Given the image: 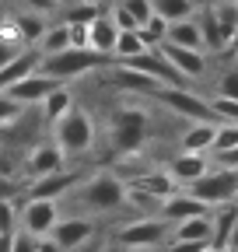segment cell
Here are the masks:
<instances>
[{
  "instance_id": "obj_14",
  "label": "cell",
  "mask_w": 238,
  "mask_h": 252,
  "mask_svg": "<svg viewBox=\"0 0 238 252\" xmlns=\"http://www.w3.org/2000/svg\"><path fill=\"white\" fill-rule=\"evenodd\" d=\"M126 189H137V193L147 196V200H165V196L175 193V182H172L168 172H144V175L130 179Z\"/></svg>"
},
{
  "instance_id": "obj_43",
  "label": "cell",
  "mask_w": 238,
  "mask_h": 252,
  "mask_svg": "<svg viewBox=\"0 0 238 252\" xmlns=\"http://www.w3.org/2000/svg\"><path fill=\"white\" fill-rule=\"evenodd\" d=\"M14 53H18V46H11V42H4V39H0V67H4V63H7Z\"/></svg>"
},
{
  "instance_id": "obj_22",
  "label": "cell",
  "mask_w": 238,
  "mask_h": 252,
  "mask_svg": "<svg viewBox=\"0 0 238 252\" xmlns=\"http://www.w3.org/2000/svg\"><path fill=\"white\" fill-rule=\"evenodd\" d=\"M175 238H186V242H210V217L200 214V217H186L175 224Z\"/></svg>"
},
{
  "instance_id": "obj_1",
  "label": "cell",
  "mask_w": 238,
  "mask_h": 252,
  "mask_svg": "<svg viewBox=\"0 0 238 252\" xmlns=\"http://www.w3.org/2000/svg\"><path fill=\"white\" fill-rule=\"evenodd\" d=\"M112 56L109 53H95L88 46H67L60 53H49V56H39V70L42 74H53L60 81L67 77H81L88 70H98V67H109Z\"/></svg>"
},
{
  "instance_id": "obj_36",
  "label": "cell",
  "mask_w": 238,
  "mask_h": 252,
  "mask_svg": "<svg viewBox=\"0 0 238 252\" xmlns=\"http://www.w3.org/2000/svg\"><path fill=\"white\" fill-rule=\"evenodd\" d=\"M67 25V35H70V46H88V25L81 21H63ZM91 49V46H88Z\"/></svg>"
},
{
  "instance_id": "obj_24",
  "label": "cell",
  "mask_w": 238,
  "mask_h": 252,
  "mask_svg": "<svg viewBox=\"0 0 238 252\" xmlns=\"http://www.w3.org/2000/svg\"><path fill=\"white\" fill-rule=\"evenodd\" d=\"M151 7H154L158 18H165V21H178V18H189L196 4H193V0H151Z\"/></svg>"
},
{
  "instance_id": "obj_5",
  "label": "cell",
  "mask_w": 238,
  "mask_h": 252,
  "mask_svg": "<svg viewBox=\"0 0 238 252\" xmlns=\"http://www.w3.org/2000/svg\"><path fill=\"white\" fill-rule=\"evenodd\" d=\"M126 200V182L119 175H95L91 182H84L81 189V203L95 214H105V210H116L119 203Z\"/></svg>"
},
{
  "instance_id": "obj_44",
  "label": "cell",
  "mask_w": 238,
  "mask_h": 252,
  "mask_svg": "<svg viewBox=\"0 0 238 252\" xmlns=\"http://www.w3.org/2000/svg\"><path fill=\"white\" fill-rule=\"evenodd\" d=\"M88 4H95V7H105V4H109V0H88Z\"/></svg>"
},
{
  "instance_id": "obj_8",
  "label": "cell",
  "mask_w": 238,
  "mask_h": 252,
  "mask_svg": "<svg viewBox=\"0 0 238 252\" xmlns=\"http://www.w3.org/2000/svg\"><path fill=\"white\" fill-rule=\"evenodd\" d=\"M63 81L60 77H53V74H42V70H32L28 77H21V81H14L11 88H4L14 102H21V105H39L46 94L53 91V88H60Z\"/></svg>"
},
{
  "instance_id": "obj_18",
  "label": "cell",
  "mask_w": 238,
  "mask_h": 252,
  "mask_svg": "<svg viewBox=\"0 0 238 252\" xmlns=\"http://www.w3.org/2000/svg\"><path fill=\"white\" fill-rule=\"evenodd\" d=\"M32 70H39V56L35 53H25V49H18L4 67H0V91L4 88H11L14 81H21V77H28Z\"/></svg>"
},
{
  "instance_id": "obj_13",
  "label": "cell",
  "mask_w": 238,
  "mask_h": 252,
  "mask_svg": "<svg viewBox=\"0 0 238 252\" xmlns=\"http://www.w3.org/2000/svg\"><path fill=\"white\" fill-rule=\"evenodd\" d=\"M207 168H214L210 161H207V154H200V151H182L178 158H172L168 161V175H172V182L175 186H189V182H196Z\"/></svg>"
},
{
  "instance_id": "obj_26",
  "label": "cell",
  "mask_w": 238,
  "mask_h": 252,
  "mask_svg": "<svg viewBox=\"0 0 238 252\" xmlns=\"http://www.w3.org/2000/svg\"><path fill=\"white\" fill-rule=\"evenodd\" d=\"M238 144V123H221L214 126V140H210V154H224Z\"/></svg>"
},
{
  "instance_id": "obj_6",
  "label": "cell",
  "mask_w": 238,
  "mask_h": 252,
  "mask_svg": "<svg viewBox=\"0 0 238 252\" xmlns=\"http://www.w3.org/2000/svg\"><path fill=\"white\" fill-rule=\"evenodd\" d=\"M147 94L158 98L165 109H172L175 116H186V119H214L210 105H207L200 94H189L182 84H154Z\"/></svg>"
},
{
  "instance_id": "obj_46",
  "label": "cell",
  "mask_w": 238,
  "mask_h": 252,
  "mask_svg": "<svg viewBox=\"0 0 238 252\" xmlns=\"http://www.w3.org/2000/svg\"><path fill=\"white\" fill-rule=\"evenodd\" d=\"M53 4H56V7H60V4H67V0H53Z\"/></svg>"
},
{
  "instance_id": "obj_30",
  "label": "cell",
  "mask_w": 238,
  "mask_h": 252,
  "mask_svg": "<svg viewBox=\"0 0 238 252\" xmlns=\"http://www.w3.org/2000/svg\"><path fill=\"white\" fill-rule=\"evenodd\" d=\"M116 81L123 84L126 91H151V88L158 84V81H151V77H144V74H137V70H130V67H119Z\"/></svg>"
},
{
  "instance_id": "obj_20",
  "label": "cell",
  "mask_w": 238,
  "mask_h": 252,
  "mask_svg": "<svg viewBox=\"0 0 238 252\" xmlns=\"http://www.w3.org/2000/svg\"><path fill=\"white\" fill-rule=\"evenodd\" d=\"M210 140H214V123L210 119H193V126L182 133V151L210 154Z\"/></svg>"
},
{
  "instance_id": "obj_25",
  "label": "cell",
  "mask_w": 238,
  "mask_h": 252,
  "mask_svg": "<svg viewBox=\"0 0 238 252\" xmlns=\"http://www.w3.org/2000/svg\"><path fill=\"white\" fill-rule=\"evenodd\" d=\"M14 25H18V32H21V42H25V46L39 42V39H42V32H46L42 14H18V18H14Z\"/></svg>"
},
{
  "instance_id": "obj_42",
  "label": "cell",
  "mask_w": 238,
  "mask_h": 252,
  "mask_svg": "<svg viewBox=\"0 0 238 252\" xmlns=\"http://www.w3.org/2000/svg\"><path fill=\"white\" fill-rule=\"evenodd\" d=\"M25 4H28V7H35V14H49V11L56 7L53 0H25Z\"/></svg>"
},
{
  "instance_id": "obj_38",
  "label": "cell",
  "mask_w": 238,
  "mask_h": 252,
  "mask_svg": "<svg viewBox=\"0 0 238 252\" xmlns=\"http://www.w3.org/2000/svg\"><path fill=\"white\" fill-rule=\"evenodd\" d=\"M221 94L238 102V70H228V74L221 77Z\"/></svg>"
},
{
  "instance_id": "obj_16",
  "label": "cell",
  "mask_w": 238,
  "mask_h": 252,
  "mask_svg": "<svg viewBox=\"0 0 238 252\" xmlns=\"http://www.w3.org/2000/svg\"><path fill=\"white\" fill-rule=\"evenodd\" d=\"M116 35H119V28H116V21L109 14H95L91 21H88V46H91L95 53H109L112 56Z\"/></svg>"
},
{
  "instance_id": "obj_7",
  "label": "cell",
  "mask_w": 238,
  "mask_h": 252,
  "mask_svg": "<svg viewBox=\"0 0 238 252\" xmlns=\"http://www.w3.org/2000/svg\"><path fill=\"white\" fill-rule=\"evenodd\" d=\"M165 231H168L165 217H144V220H130L116 238L123 249H154L158 242H165Z\"/></svg>"
},
{
  "instance_id": "obj_23",
  "label": "cell",
  "mask_w": 238,
  "mask_h": 252,
  "mask_svg": "<svg viewBox=\"0 0 238 252\" xmlns=\"http://www.w3.org/2000/svg\"><path fill=\"white\" fill-rule=\"evenodd\" d=\"M39 105H42V116H46V119L53 123V119H60V116H63V112H67V109L74 105V94H70V91H67L63 84H60V88H53V91L46 94V98H42Z\"/></svg>"
},
{
  "instance_id": "obj_41",
  "label": "cell",
  "mask_w": 238,
  "mask_h": 252,
  "mask_svg": "<svg viewBox=\"0 0 238 252\" xmlns=\"http://www.w3.org/2000/svg\"><path fill=\"white\" fill-rule=\"evenodd\" d=\"M35 252H60V245L49 235H42V238H35Z\"/></svg>"
},
{
  "instance_id": "obj_21",
  "label": "cell",
  "mask_w": 238,
  "mask_h": 252,
  "mask_svg": "<svg viewBox=\"0 0 238 252\" xmlns=\"http://www.w3.org/2000/svg\"><path fill=\"white\" fill-rule=\"evenodd\" d=\"M56 168H63V151H60L56 144H46V147H39L32 158H28V172H32L35 179L46 175V172H56Z\"/></svg>"
},
{
  "instance_id": "obj_49",
  "label": "cell",
  "mask_w": 238,
  "mask_h": 252,
  "mask_svg": "<svg viewBox=\"0 0 238 252\" xmlns=\"http://www.w3.org/2000/svg\"><path fill=\"white\" fill-rule=\"evenodd\" d=\"M235 4H238V0H235Z\"/></svg>"
},
{
  "instance_id": "obj_40",
  "label": "cell",
  "mask_w": 238,
  "mask_h": 252,
  "mask_svg": "<svg viewBox=\"0 0 238 252\" xmlns=\"http://www.w3.org/2000/svg\"><path fill=\"white\" fill-rule=\"evenodd\" d=\"M217 161H221V168H235V172H238V144H235L231 151L217 154Z\"/></svg>"
},
{
  "instance_id": "obj_48",
  "label": "cell",
  "mask_w": 238,
  "mask_h": 252,
  "mask_svg": "<svg viewBox=\"0 0 238 252\" xmlns=\"http://www.w3.org/2000/svg\"><path fill=\"white\" fill-rule=\"evenodd\" d=\"M193 4H200V0H193Z\"/></svg>"
},
{
  "instance_id": "obj_17",
  "label": "cell",
  "mask_w": 238,
  "mask_h": 252,
  "mask_svg": "<svg viewBox=\"0 0 238 252\" xmlns=\"http://www.w3.org/2000/svg\"><path fill=\"white\" fill-rule=\"evenodd\" d=\"M165 42H175V46H186V49H200V53H203L200 21H193V14H189V18H178V21H168Z\"/></svg>"
},
{
  "instance_id": "obj_29",
  "label": "cell",
  "mask_w": 238,
  "mask_h": 252,
  "mask_svg": "<svg viewBox=\"0 0 238 252\" xmlns=\"http://www.w3.org/2000/svg\"><path fill=\"white\" fill-rule=\"evenodd\" d=\"M39 42H42V56H49V53H60V49H67V46H70V35H67V25H56V28H46Z\"/></svg>"
},
{
  "instance_id": "obj_12",
  "label": "cell",
  "mask_w": 238,
  "mask_h": 252,
  "mask_svg": "<svg viewBox=\"0 0 238 252\" xmlns=\"http://www.w3.org/2000/svg\"><path fill=\"white\" fill-rule=\"evenodd\" d=\"M77 172H70V168H56V172H46V175H39L35 182H32V193L28 196H35V200H56V196H67L70 189L77 186Z\"/></svg>"
},
{
  "instance_id": "obj_33",
  "label": "cell",
  "mask_w": 238,
  "mask_h": 252,
  "mask_svg": "<svg viewBox=\"0 0 238 252\" xmlns=\"http://www.w3.org/2000/svg\"><path fill=\"white\" fill-rule=\"evenodd\" d=\"M95 14H102V7L88 4V0H77V4H70V11H67V21H81V25H88Z\"/></svg>"
},
{
  "instance_id": "obj_4",
  "label": "cell",
  "mask_w": 238,
  "mask_h": 252,
  "mask_svg": "<svg viewBox=\"0 0 238 252\" xmlns=\"http://www.w3.org/2000/svg\"><path fill=\"white\" fill-rule=\"evenodd\" d=\"M189 196H196L203 207H217V203H228V200H238V172L235 168H217L210 172L207 168L196 182L186 186Z\"/></svg>"
},
{
  "instance_id": "obj_15",
  "label": "cell",
  "mask_w": 238,
  "mask_h": 252,
  "mask_svg": "<svg viewBox=\"0 0 238 252\" xmlns=\"http://www.w3.org/2000/svg\"><path fill=\"white\" fill-rule=\"evenodd\" d=\"M200 214H207V207L189 193H172V196L161 200V217L172 220V224H178V220H186V217H200Z\"/></svg>"
},
{
  "instance_id": "obj_19",
  "label": "cell",
  "mask_w": 238,
  "mask_h": 252,
  "mask_svg": "<svg viewBox=\"0 0 238 252\" xmlns=\"http://www.w3.org/2000/svg\"><path fill=\"white\" fill-rule=\"evenodd\" d=\"M210 11H214V21H217V32H221L224 46H231L235 35H238V4L235 0H217Z\"/></svg>"
},
{
  "instance_id": "obj_34",
  "label": "cell",
  "mask_w": 238,
  "mask_h": 252,
  "mask_svg": "<svg viewBox=\"0 0 238 252\" xmlns=\"http://www.w3.org/2000/svg\"><path fill=\"white\" fill-rule=\"evenodd\" d=\"M123 7H126V11L133 14V21H137V25H144L147 18L154 14V7H151V0H123Z\"/></svg>"
},
{
  "instance_id": "obj_45",
  "label": "cell",
  "mask_w": 238,
  "mask_h": 252,
  "mask_svg": "<svg viewBox=\"0 0 238 252\" xmlns=\"http://www.w3.org/2000/svg\"><path fill=\"white\" fill-rule=\"evenodd\" d=\"M130 252H151V249H130Z\"/></svg>"
},
{
  "instance_id": "obj_2",
  "label": "cell",
  "mask_w": 238,
  "mask_h": 252,
  "mask_svg": "<svg viewBox=\"0 0 238 252\" xmlns=\"http://www.w3.org/2000/svg\"><path fill=\"white\" fill-rule=\"evenodd\" d=\"M53 140H56V147L63 151V158L67 154H88L95 147V123H91V116H88L84 109H67L60 119H53Z\"/></svg>"
},
{
  "instance_id": "obj_37",
  "label": "cell",
  "mask_w": 238,
  "mask_h": 252,
  "mask_svg": "<svg viewBox=\"0 0 238 252\" xmlns=\"http://www.w3.org/2000/svg\"><path fill=\"white\" fill-rule=\"evenodd\" d=\"M7 252H35V238L28 231H18V235H11V249Z\"/></svg>"
},
{
  "instance_id": "obj_31",
  "label": "cell",
  "mask_w": 238,
  "mask_h": 252,
  "mask_svg": "<svg viewBox=\"0 0 238 252\" xmlns=\"http://www.w3.org/2000/svg\"><path fill=\"white\" fill-rule=\"evenodd\" d=\"M25 109H28V105L14 102L7 91H0V126H11V123H18V119L25 116Z\"/></svg>"
},
{
  "instance_id": "obj_35",
  "label": "cell",
  "mask_w": 238,
  "mask_h": 252,
  "mask_svg": "<svg viewBox=\"0 0 238 252\" xmlns=\"http://www.w3.org/2000/svg\"><path fill=\"white\" fill-rule=\"evenodd\" d=\"M0 39H4V42H11V46H25L21 42V32H18V25H14V18H0Z\"/></svg>"
},
{
  "instance_id": "obj_27",
  "label": "cell",
  "mask_w": 238,
  "mask_h": 252,
  "mask_svg": "<svg viewBox=\"0 0 238 252\" xmlns=\"http://www.w3.org/2000/svg\"><path fill=\"white\" fill-rule=\"evenodd\" d=\"M200 35H203V49H224V39L217 32V21H214V11L207 7L200 14Z\"/></svg>"
},
{
  "instance_id": "obj_39",
  "label": "cell",
  "mask_w": 238,
  "mask_h": 252,
  "mask_svg": "<svg viewBox=\"0 0 238 252\" xmlns=\"http://www.w3.org/2000/svg\"><path fill=\"white\" fill-rule=\"evenodd\" d=\"M112 21H116V28L119 32H123V28H137V21H133V14L123 7V4H119V7H112V14H109Z\"/></svg>"
},
{
  "instance_id": "obj_9",
  "label": "cell",
  "mask_w": 238,
  "mask_h": 252,
  "mask_svg": "<svg viewBox=\"0 0 238 252\" xmlns=\"http://www.w3.org/2000/svg\"><path fill=\"white\" fill-rule=\"evenodd\" d=\"M56 220H60L56 200H35V196H28V203L21 210V231H28L32 238H42V235L53 231Z\"/></svg>"
},
{
  "instance_id": "obj_3",
  "label": "cell",
  "mask_w": 238,
  "mask_h": 252,
  "mask_svg": "<svg viewBox=\"0 0 238 252\" xmlns=\"http://www.w3.org/2000/svg\"><path fill=\"white\" fill-rule=\"evenodd\" d=\"M109 140H112L116 154L133 158L147 140V112L144 109H116L109 116Z\"/></svg>"
},
{
  "instance_id": "obj_11",
  "label": "cell",
  "mask_w": 238,
  "mask_h": 252,
  "mask_svg": "<svg viewBox=\"0 0 238 252\" xmlns=\"http://www.w3.org/2000/svg\"><path fill=\"white\" fill-rule=\"evenodd\" d=\"M91 231H95V224L88 217H67V220H56L53 224L49 238L60 245V252H70V249H77L91 238Z\"/></svg>"
},
{
  "instance_id": "obj_10",
  "label": "cell",
  "mask_w": 238,
  "mask_h": 252,
  "mask_svg": "<svg viewBox=\"0 0 238 252\" xmlns=\"http://www.w3.org/2000/svg\"><path fill=\"white\" fill-rule=\"evenodd\" d=\"M158 53L172 63V70L182 77V81H186V77H200V74H203V67H207L200 49H186V46H175V42H161V46H158Z\"/></svg>"
},
{
  "instance_id": "obj_32",
  "label": "cell",
  "mask_w": 238,
  "mask_h": 252,
  "mask_svg": "<svg viewBox=\"0 0 238 252\" xmlns=\"http://www.w3.org/2000/svg\"><path fill=\"white\" fill-rule=\"evenodd\" d=\"M214 112V119H224V123H238V102L235 98H224V94H217V98L207 102Z\"/></svg>"
},
{
  "instance_id": "obj_47",
  "label": "cell",
  "mask_w": 238,
  "mask_h": 252,
  "mask_svg": "<svg viewBox=\"0 0 238 252\" xmlns=\"http://www.w3.org/2000/svg\"><path fill=\"white\" fill-rule=\"evenodd\" d=\"M0 18H4V11H0Z\"/></svg>"
},
{
  "instance_id": "obj_28",
  "label": "cell",
  "mask_w": 238,
  "mask_h": 252,
  "mask_svg": "<svg viewBox=\"0 0 238 252\" xmlns=\"http://www.w3.org/2000/svg\"><path fill=\"white\" fill-rule=\"evenodd\" d=\"M144 49V42H140V35H137V28H123L116 35V46H112V60H119V56H133V53H140Z\"/></svg>"
}]
</instances>
